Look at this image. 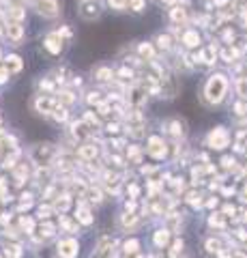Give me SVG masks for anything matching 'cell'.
Instances as JSON below:
<instances>
[{
	"label": "cell",
	"mask_w": 247,
	"mask_h": 258,
	"mask_svg": "<svg viewBox=\"0 0 247 258\" xmlns=\"http://www.w3.org/2000/svg\"><path fill=\"white\" fill-rule=\"evenodd\" d=\"M230 93V76L226 71H213L202 84V101L206 106H221Z\"/></svg>",
	"instance_id": "1"
},
{
	"label": "cell",
	"mask_w": 247,
	"mask_h": 258,
	"mask_svg": "<svg viewBox=\"0 0 247 258\" xmlns=\"http://www.w3.org/2000/svg\"><path fill=\"white\" fill-rule=\"evenodd\" d=\"M58 151L60 149L52 142H37L26 151V159L33 168H52Z\"/></svg>",
	"instance_id": "2"
},
{
	"label": "cell",
	"mask_w": 247,
	"mask_h": 258,
	"mask_svg": "<svg viewBox=\"0 0 247 258\" xmlns=\"http://www.w3.org/2000/svg\"><path fill=\"white\" fill-rule=\"evenodd\" d=\"M204 144L211 151H226L230 144H232V134H230V129L226 125H217V127H213L211 132L206 134Z\"/></svg>",
	"instance_id": "3"
},
{
	"label": "cell",
	"mask_w": 247,
	"mask_h": 258,
	"mask_svg": "<svg viewBox=\"0 0 247 258\" xmlns=\"http://www.w3.org/2000/svg\"><path fill=\"white\" fill-rule=\"evenodd\" d=\"M67 45H69V41H65L56 30L47 32V35L41 39V52L45 56H50V58H60V56L65 54Z\"/></svg>",
	"instance_id": "4"
},
{
	"label": "cell",
	"mask_w": 247,
	"mask_h": 258,
	"mask_svg": "<svg viewBox=\"0 0 247 258\" xmlns=\"http://www.w3.org/2000/svg\"><path fill=\"white\" fill-rule=\"evenodd\" d=\"M30 7L35 9V13L43 20H58L62 15V0H30Z\"/></svg>",
	"instance_id": "5"
},
{
	"label": "cell",
	"mask_w": 247,
	"mask_h": 258,
	"mask_svg": "<svg viewBox=\"0 0 247 258\" xmlns=\"http://www.w3.org/2000/svg\"><path fill=\"white\" fill-rule=\"evenodd\" d=\"M168 142L163 140V136H148L146 138V147H144V155H148L155 161H163L168 157Z\"/></svg>",
	"instance_id": "6"
},
{
	"label": "cell",
	"mask_w": 247,
	"mask_h": 258,
	"mask_svg": "<svg viewBox=\"0 0 247 258\" xmlns=\"http://www.w3.org/2000/svg\"><path fill=\"white\" fill-rule=\"evenodd\" d=\"M161 132H163L166 136H170L174 142H181V140H185V138H187L189 127H187V123H185V118L174 116V118L163 120V123H161Z\"/></svg>",
	"instance_id": "7"
},
{
	"label": "cell",
	"mask_w": 247,
	"mask_h": 258,
	"mask_svg": "<svg viewBox=\"0 0 247 258\" xmlns=\"http://www.w3.org/2000/svg\"><path fill=\"white\" fill-rule=\"evenodd\" d=\"M58 103L56 99H54V95H41V93H35V97L30 99V108H33L35 114L39 116H45L50 118V114L54 112V108H56Z\"/></svg>",
	"instance_id": "8"
},
{
	"label": "cell",
	"mask_w": 247,
	"mask_h": 258,
	"mask_svg": "<svg viewBox=\"0 0 247 258\" xmlns=\"http://www.w3.org/2000/svg\"><path fill=\"white\" fill-rule=\"evenodd\" d=\"M54 252H56V258H77L79 256V241L77 237H60L56 241V247H54Z\"/></svg>",
	"instance_id": "9"
},
{
	"label": "cell",
	"mask_w": 247,
	"mask_h": 258,
	"mask_svg": "<svg viewBox=\"0 0 247 258\" xmlns=\"http://www.w3.org/2000/svg\"><path fill=\"white\" fill-rule=\"evenodd\" d=\"M179 41L185 50L194 52V50H198V47H202V35H200V30L194 28V26H181Z\"/></svg>",
	"instance_id": "10"
},
{
	"label": "cell",
	"mask_w": 247,
	"mask_h": 258,
	"mask_svg": "<svg viewBox=\"0 0 247 258\" xmlns=\"http://www.w3.org/2000/svg\"><path fill=\"white\" fill-rule=\"evenodd\" d=\"M99 155H101V147L99 144H95L93 138L86 140V142H79L75 147V157L82 161V164H93Z\"/></svg>",
	"instance_id": "11"
},
{
	"label": "cell",
	"mask_w": 247,
	"mask_h": 258,
	"mask_svg": "<svg viewBox=\"0 0 247 258\" xmlns=\"http://www.w3.org/2000/svg\"><path fill=\"white\" fill-rule=\"evenodd\" d=\"M73 220L82 226V228H91V226L95 224V215H93V207L86 203V200L79 198L77 203L73 205Z\"/></svg>",
	"instance_id": "12"
},
{
	"label": "cell",
	"mask_w": 247,
	"mask_h": 258,
	"mask_svg": "<svg viewBox=\"0 0 247 258\" xmlns=\"http://www.w3.org/2000/svg\"><path fill=\"white\" fill-rule=\"evenodd\" d=\"M101 13H103V7L99 0H82L77 7V15L82 18L84 22H95V20H99L101 18Z\"/></svg>",
	"instance_id": "13"
},
{
	"label": "cell",
	"mask_w": 247,
	"mask_h": 258,
	"mask_svg": "<svg viewBox=\"0 0 247 258\" xmlns=\"http://www.w3.org/2000/svg\"><path fill=\"white\" fill-rule=\"evenodd\" d=\"M5 39L15 47L24 45V41H26V26L15 22H5Z\"/></svg>",
	"instance_id": "14"
},
{
	"label": "cell",
	"mask_w": 247,
	"mask_h": 258,
	"mask_svg": "<svg viewBox=\"0 0 247 258\" xmlns=\"http://www.w3.org/2000/svg\"><path fill=\"white\" fill-rule=\"evenodd\" d=\"M54 99H56L58 106H65L71 110L77 103V93H75V88H71V86H60L58 91L54 93Z\"/></svg>",
	"instance_id": "15"
},
{
	"label": "cell",
	"mask_w": 247,
	"mask_h": 258,
	"mask_svg": "<svg viewBox=\"0 0 247 258\" xmlns=\"http://www.w3.org/2000/svg\"><path fill=\"white\" fill-rule=\"evenodd\" d=\"M73 198H75V196H71L69 191L62 189L58 196L52 200V207H54V211H56V215H67V213H69V209L75 205V203H73Z\"/></svg>",
	"instance_id": "16"
},
{
	"label": "cell",
	"mask_w": 247,
	"mask_h": 258,
	"mask_svg": "<svg viewBox=\"0 0 247 258\" xmlns=\"http://www.w3.org/2000/svg\"><path fill=\"white\" fill-rule=\"evenodd\" d=\"M58 230L60 232H65V235L69 237H77L79 232H82V226H79L75 220H73V215H58Z\"/></svg>",
	"instance_id": "17"
},
{
	"label": "cell",
	"mask_w": 247,
	"mask_h": 258,
	"mask_svg": "<svg viewBox=\"0 0 247 258\" xmlns=\"http://www.w3.org/2000/svg\"><path fill=\"white\" fill-rule=\"evenodd\" d=\"M3 64L7 67V71L13 76H20L22 71H24V58L20 54H15V52H9V54H5L3 56Z\"/></svg>",
	"instance_id": "18"
},
{
	"label": "cell",
	"mask_w": 247,
	"mask_h": 258,
	"mask_svg": "<svg viewBox=\"0 0 247 258\" xmlns=\"http://www.w3.org/2000/svg\"><path fill=\"white\" fill-rule=\"evenodd\" d=\"M0 256H3V258H22L24 256V243H22V241L5 239L3 245H0Z\"/></svg>",
	"instance_id": "19"
},
{
	"label": "cell",
	"mask_w": 247,
	"mask_h": 258,
	"mask_svg": "<svg viewBox=\"0 0 247 258\" xmlns=\"http://www.w3.org/2000/svg\"><path fill=\"white\" fill-rule=\"evenodd\" d=\"M3 22H15V24H24L26 22V7H3Z\"/></svg>",
	"instance_id": "20"
},
{
	"label": "cell",
	"mask_w": 247,
	"mask_h": 258,
	"mask_svg": "<svg viewBox=\"0 0 247 258\" xmlns=\"http://www.w3.org/2000/svg\"><path fill=\"white\" fill-rule=\"evenodd\" d=\"M148 99V93L144 86H129V91H127V101H129V106L133 108H140L144 106Z\"/></svg>",
	"instance_id": "21"
},
{
	"label": "cell",
	"mask_w": 247,
	"mask_h": 258,
	"mask_svg": "<svg viewBox=\"0 0 247 258\" xmlns=\"http://www.w3.org/2000/svg\"><path fill=\"white\" fill-rule=\"evenodd\" d=\"M93 80L99 84H112L114 82V67L110 64H97L93 69Z\"/></svg>",
	"instance_id": "22"
},
{
	"label": "cell",
	"mask_w": 247,
	"mask_h": 258,
	"mask_svg": "<svg viewBox=\"0 0 247 258\" xmlns=\"http://www.w3.org/2000/svg\"><path fill=\"white\" fill-rule=\"evenodd\" d=\"M174 43H177V39H174L170 32H159V35L155 37V41H153L155 50H157V52H163V54L172 52V50H174Z\"/></svg>",
	"instance_id": "23"
},
{
	"label": "cell",
	"mask_w": 247,
	"mask_h": 258,
	"mask_svg": "<svg viewBox=\"0 0 247 258\" xmlns=\"http://www.w3.org/2000/svg\"><path fill=\"white\" fill-rule=\"evenodd\" d=\"M15 226H18L22 235L28 239V237L35 235V230H37V220H35L33 215H26V213H24V215H18V224H15Z\"/></svg>",
	"instance_id": "24"
},
{
	"label": "cell",
	"mask_w": 247,
	"mask_h": 258,
	"mask_svg": "<svg viewBox=\"0 0 247 258\" xmlns=\"http://www.w3.org/2000/svg\"><path fill=\"white\" fill-rule=\"evenodd\" d=\"M170 20L174 26H187V20H189V9L185 5H174L172 9L168 11Z\"/></svg>",
	"instance_id": "25"
},
{
	"label": "cell",
	"mask_w": 247,
	"mask_h": 258,
	"mask_svg": "<svg viewBox=\"0 0 247 258\" xmlns=\"http://www.w3.org/2000/svg\"><path fill=\"white\" fill-rule=\"evenodd\" d=\"M118 224H121V228L125 232H133L140 228V215L138 213H127L123 211L121 215H118Z\"/></svg>",
	"instance_id": "26"
},
{
	"label": "cell",
	"mask_w": 247,
	"mask_h": 258,
	"mask_svg": "<svg viewBox=\"0 0 247 258\" xmlns=\"http://www.w3.org/2000/svg\"><path fill=\"white\" fill-rule=\"evenodd\" d=\"M135 52H138V58L140 60H148V62L157 60V56H159V52L155 50V45L150 43V41H140L138 47H135Z\"/></svg>",
	"instance_id": "27"
},
{
	"label": "cell",
	"mask_w": 247,
	"mask_h": 258,
	"mask_svg": "<svg viewBox=\"0 0 247 258\" xmlns=\"http://www.w3.org/2000/svg\"><path fill=\"white\" fill-rule=\"evenodd\" d=\"M153 245L157 247V249H166L170 245V241H172V232L166 228V226H161V228H157L155 232H153Z\"/></svg>",
	"instance_id": "28"
},
{
	"label": "cell",
	"mask_w": 247,
	"mask_h": 258,
	"mask_svg": "<svg viewBox=\"0 0 247 258\" xmlns=\"http://www.w3.org/2000/svg\"><path fill=\"white\" fill-rule=\"evenodd\" d=\"M58 91V84L52 80V76H45V78H39L37 80V93L41 95H54Z\"/></svg>",
	"instance_id": "29"
},
{
	"label": "cell",
	"mask_w": 247,
	"mask_h": 258,
	"mask_svg": "<svg viewBox=\"0 0 247 258\" xmlns=\"http://www.w3.org/2000/svg\"><path fill=\"white\" fill-rule=\"evenodd\" d=\"M106 101V95H103V91H99V88H91V91H86V95H84V103L89 108H97L99 103H103Z\"/></svg>",
	"instance_id": "30"
},
{
	"label": "cell",
	"mask_w": 247,
	"mask_h": 258,
	"mask_svg": "<svg viewBox=\"0 0 247 258\" xmlns=\"http://www.w3.org/2000/svg\"><path fill=\"white\" fill-rule=\"evenodd\" d=\"M50 120H54L56 125H67L69 120H71V112H69V108H65V106H56V108H54V112L50 114Z\"/></svg>",
	"instance_id": "31"
},
{
	"label": "cell",
	"mask_w": 247,
	"mask_h": 258,
	"mask_svg": "<svg viewBox=\"0 0 247 258\" xmlns=\"http://www.w3.org/2000/svg\"><path fill=\"white\" fill-rule=\"evenodd\" d=\"M144 157V149L140 144H127V164H140Z\"/></svg>",
	"instance_id": "32"
},
{
	"label": "cell",
	"mask_w": 247,
	"mask_h": 258,
	"mask_svg": "<svg viewBox=\"0 0 247 258\" xmlns=\"http://www.w3.org/2000/svg\"><path fill=\"white\" fill-rule=\"evenodd\" d=\"M204 194L202 191H198V189H191L185 194V205H189L191 209H200L204 205Z\"/></svg>",
	"instance_id": "33"
},
{
	"label": "cell",
	"mask_w": 247,
	"mask_h": 258,
	"mask_svg": "<svg viewBox=\"0 0 247 258\" xmlns=\"http://www.w3.org/2000/svg\"><path fill=\"white\" fill-rule=\"evenodd\" d=\"M82 120L86 125H89L93 132H99V129L103 127V120L99 118V114H95L93 110H84V114H82Z\"/></svg>",
	"instance_id": "34"
},
{
	"label": "cell",
	"mask_w": 247,
	"mask_h": 258,
	"mask_svg": "<svg viewBox=\"0 0 247 258\" xmlns=\"http://www.w3.org/2000/svg\"><path fill=\"white\" fill-rule=\"evenodd\" d=\"M54 215H56V211H54L52 203H41V205L37 207V215H35V220H37V222H43V220H52Z\"/></svg>",
	"instance_id": "35"
},
{
	"label": "cell",
	"mask_w": 247,
	"mask_h": 258,
	"mask_svg": "<svg viewBox=\"0 0 247 258\" xmlns=\"http://www.w3.org/2000/svg\"><path fill=\"white\" fill-rule=\"evenodd\" d=\"M206 224H209V228L224 230V228H226V217H224V213L211 211V213H209V217H206Z\"/></svg>",
	"instance_id": "36"
},
{
	"label": "cell",
	"mask_w": 247,
	"mask_h": 258,
	"mask_svg": "<svg viewBox=\"0 0 247 258\" xmlns=\"http://www.w3.org/2000/svg\"><path fill=\"white\" fill-rule=\"evenodd\" d=\"M221 249H224V243L217 239V237H209V239H204V252L206 254H211V256H217Z\"/></svg>",
	"instance_id": "37"
},
{
	"label": "cell",
	"mask_w": 247,
	"mask_h": 258,
	"mask_svg": "<svg viewBox=\"0 0 247 258\" xmlns=\"http://www.w3.org/2000/svg\"><path fill=\"white\" fill-rule=\"evenodd\" d=\"M232 86H234V93L238 95V99H241V101H247V76H238V78H234Z\"/></svg>",
	"instance_id": "38"
},
{
	"label": "cell",
	"mask_w": 247,
	"mask_h": 258,
	"mask_svg": "<svg viewBox=\"0 0 247 258\" xmlns=\"http://www.w3.org/2000/svg\"><path fill=\"white\" fill-rule=\"evenodd\" d=\"M140 249H142V241H140V239H135V237L127 239L125 243H123V252H125L127 256H135V254H140Z\"/></svg>",
	"instance_id": "39"
},
{
	"label": "cell",
	"mask_w": 247,
	"mask_h": 258,
	"mask_svg": "<svg viewBox=\"0 0 247 258\" xmlns=\"http://www.w3.org/2000/svg\"><path fill=\"white\" fill-rule=\"evenodd\" d=\"M127 11H131L135 15L144 13L146 11V0H129V3H127Z\"/></svg>",
	"instance_id": "40"
},
{
	"label": "cell",
	"mask_w": 247,
	"mask_h": 258,
	"mask_svg": "<svg viewBox=\"0 0 247 258\" xmlns=\"http://www.w3.org/2000/svg\"><path fill=\"white\" fill-rule=\"evenodd\" d=\"M103 129H106V136H112V138H116V136L123 132V125L118 123V120H116V123H103Z\"/></svg>",
	"instance_id": "41"
},
{
	"label": "cell",
	"mask_w": 247,
	"mask_h": 258,
	"mask_svg": "<svg viewBox=\"0 0 247 258\" xmlns=\"http://www.w3.org/2000/svg\"><path fill=\"white\" fill-rule=\"evenodd\" d=\"M127 3L129 0H106V5H108V9L110 11H127Z\"/></svg>",
	"instance_id": "42"
},
{
	"label": "cell",
	"mask_w": 247,
	"mask_h": 258,
	"mask_svg": "<svg viewBox=\"0 0 247 258\" xmlns=\"http://www.w3.org/2000/svg\"><path fill=\"white\" fill-rule=\"evenodd\" d=\"M221 168H224L226 172H230V170H236V157H232V155H224L221 157Z\"/></svg>",
	"instance_id": "43"
},
{
	"label": "cell",
	"mask_w": 247,
	"mask_h": 258,
	"mask_svg": "<svg viewBox=\"0 0 247 258\" xmlns=\"http://www.w3.org/2000/svg\"><path fill=\"white\" fill-rule=\"evenodd\" d=\"M9 80H11V74L7 71V67L3 62H0V88H3L5 84H9Z\"/></svg>",
	"instance_id": "44"
},
{
	"label": "cell",
	"mask_w": 247,
	"mask_h": 258,
	"mask_svg": "<svg viewBox=\"0 0 247 258\" xmlns=\"http://www.w3.org/2000/svg\"><path fill=\"white\" fill-rule=\"evenodd\" d=\"M221 213H224V217H230V215L234 217V213H236V207H234V205H226V207H224V211H221Z\"/></svg>",
	"instance_id": "45"
},
{
	"label": "cell",
	"mask_w": 247,
	"mask_h": 258,
	"mask_svg": "<svg viewBox=\"0 0 247 258\" xmlns=\"http://www.w3.org/2000/svg\"><path fill=\"white\" fill-rule=\"evenodd\" d=\"M230 258H247V254H243V252H238V249H236V252L230 254Z\"/></svg>",
	"instance_id": "46"
},
{
	"label": "cell",
	"mask_w": 247,
	"mask_h": 258,
	"mask_svg": "<svg viewBox=\"0 0 247 258\" xmlns=\"http://www.w3.org/2000/svg\"><path fill=\"white\" fill-rule=\"evenodd\" d=\"M159 3H161V5H168V7H174V5L179 3V0H159Z\"/></svg>",
	"instance_id": "47"
},
{
	"label": "cell",
	"mask_w": 247,
	"mask_h": 258,
	"mask_svg": "<svg viewBox=\"0 0 247 258\" xmlns=\"http://www.w3.org/2000/svg\"><path fill=\"white\" fill-rule=\"evenodd\" d=\"M241 215H243V217H241V222H245V224H247V205L241 209Z\"/></svg>",
	"instance_id": "48"
},
{
	"label": "cell",
	"mask_w": 247,
	"mask_h": 258,
	"mask_svg": "<svg viewBox=\"0 0 247 258\" xmlns=\"http://www.w3.org/2000/svg\"><path fill=\"white\" fill-rule=\"evenodd\" d=\"M3 56H5V54H3V50H0V62H3Z\"/></svg>",
	"instance_id": "49"
},
{
	"label": "cell",
	"mask_w": 247,
	"mask_h": 258,
	"mask_svg": "<svg viewBox=\"0 0 247 258\" xmlns=\"http://www.w3.org/2000/svg\"><path fill=\"white\" fill-rule=\"evenodd\" d=\"M79 3H82V0H79Z\"/></svg>",
	"instance_id": "50"
},
{
	"label": "cell",
	"mask_w": 247,
	"mask_h": 258,
	"mask_svg": "<svg viewBox=\"0 0 247 258\" xmlns=\"http://www.w3.org/2000/svg\"><path fill=\"white\" fill-rule=\"evenodd\" d=\"M0 258H3V256H0Z\"/></svg>",
	"instance_id": "51"
}]
</instances>
